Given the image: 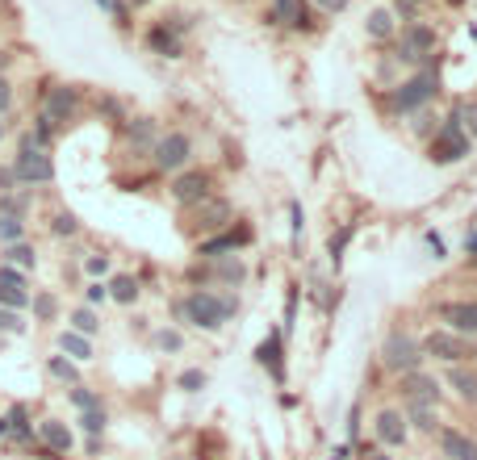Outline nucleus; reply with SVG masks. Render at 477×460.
<instances>
[{"instance_id":"nucleus-1","label":"nucleus","mask_w":477,"mask_h":460,"mask_svg":"<svg viewBox=\"0 0 477 460\" xmlns=\"http://www.w3.org/2000/svg\"><path fill=\"white\" fill-rule=\"evenodd\" d=\"M234 310H239L234 297H226V293H209V289H193L189 297H181V302L172 305V314L181 318V323H193V327H201V331L222 327Z\"/></svg>"},{"instance_id":"nucleus-2","label":"nucleus","mask_w":477,"mask_h":460,"mask_svg":"<svg viewBox=\"0 0 477 460\" xmlns=\"http://www.w3.org/2000/svg\"><path fill=\"white\" fill-rule=\"evenodd\" d=\"M9 172H13V181L22 184V189H38V184L55 181V159H50V151L34 146L30 130H25L22 138H17V155H13Z\"/></svg>"},{"instance_id":"nucleus-3","label":"nucleus","mask_w":477,"mask_h":460,"mask_svg":"<svg viewBox=\"0 0 477 460\" xmlns=\"http://www.w3.org/2000/svg\"><path fill=\"white\" fill-rule=\"evenodd\" d=\"M436 93H440V75H436V67H419L411 80H402V84L390 93V110L393 113H419L436 101Z\"/></svg>"},{"instance_id":"nucleus-4","label":"nucleus","mask_w":477,"mask_h":460,"mask_svg":"<svg viewBox=\"0 0 477 460\" xmlns=\"http://www.w3.org/2000/svg\"><path fill=\"white\" fill-rule=\"evenodd\" d=\"M80 110H84L80 88H75V84H50L47 93H42V110H38V118L59 134V130H67V126L80 118Z\"/></svg>"},{"instance_id":"nucleus-5","label":"nucleus","mask_w":477,"mask_h":460,"mask_svg":"<svg viewBox=\"0 0 477 460\" xmlns=\"http://www.w3.org/2000/svg\"><path fill=\"white\" fill-rule=\"evenodd\" d=\"M469 146H473V138H469L465 126H461V113H448L444 126L436 130V138H431L428 159L431 164H461V159L469 155Z\"/></svg>"},{"instance_id":"nucleus-6","label":"nucleus","mask_w":477,"mask_h":460,"mask_svg":"<svg viewBox=\"0 0 477 460\" xmlns=\"http://www.w3.org/2000/svg\"><path fill=\"white\" fill-rule=\"evenodd\" d=\"M189 17H181V13H172V17H163V22H155L143 34V42H147V50L151 55H163V59H181L184 55V30H189Z\"/></svg>"},{"instance_id":"nucleus-7","label":"nucleus","mask_w":477,"mask_h":460,"mask_svg":"<svg viewBox=\"0 0 477 460\" xmlns=\"http://www.w3.org/2000/svg\"><path fill=\"white\" fill-rule=\"evenodd\" d=\"M419 360H423V348H419L415 335H406V331H390L385 343H381V364L390 368V373H415Z\"/></svg>"},{"instance_id":"nucleus-8","label":"nucleus","mask_w":477,"mask_h":460,"mask_svg":"<svg viewBox=\"0 0 477 460\" xmlns=\"http://www.w3.org/2000/svg\"><path fill=\"white\" fill-rule=\"evenodd\" d=\"M189 159H193V138L184 130L163 134V138H155V146H151V164H155L159 172H184Z\"/></svg>"},{"instance_id":"nucleus-9","label":"nucleus","mask_w":477,"mask_h":460,"mask_svg":"<svg viewBox=\"0 0 477 460\" xmlns=\"http://www.w3.org/2000/svg\"><path fill=\"white\" fill-rule=\"evenodd\" d=\"M168 189H172V201H176V206L193 209V206H201L206 197H214V176H209L206 168H184V172H176V181H172Z\"/></svg>"},{"instance_id":"nucleus-10","label":"nucleus","mask_w":477,"mask_h":460,"mask_svg":"<svg viewBox=\"0 0 477 460\" xmlns=\"http://www.w3.org/2000/svg\"><path fill=\"white\" fill-rule=\"evenodd\" d=\"M393 50H398V59H402V63H423L431 50H436V30H431V25L411 22L402 30V38L393 42Z\"/></svg>"},{"instance_id":"nucleus-11","label":"nucleus","mask_w":477,"mask_h":460,"mask_svg":"<svg viewBox=\"0 0 477 460\" xmlns=\"http://www.w3.org/2000/svg\"><path fill=\"white\" fill-rule=\"evenodd\" d=\"M34 439H38V448H47L55 460L72 456V448H75L72 427L63 423V419H42V423L34 427Z\"/></svg>"},{"instance_id":"nucleus-12","label":"nucleus","mask_w":477,"mask_h":460,"mask_svg":"<svg viewBox=\"0 0 477 460\" xmlns=\"http://www.w3.org/2000/svg\"><path fill=\"white\" fill-rule=\"evenodd\" d=\"M30 297H34V289H30V277L25 272H17V268L0 264V305L4 310H30Z\"/></svg>"},{"instance_id":"nucleus-13","label":"nucleus","mask_w":477,"mask_h":460,"mask_svg":"<svg viewBox=\"0 0 477 460\" xmlns=\"http://www.w3.org/2000/svg\"><path fill=\"white\" fill-rule=\"evenodd\" d=\"M398 389H402V398H411V406H440L444 389L440 381L431 373H402V381H398Z\"/></svg>"},{"instance_id":"nucleus-14","label":"nucleus","mask_w":477,"mask_h":460,"mask_svg":"<svg viewBox=\"0 0 477 460\" xmlns=\"http://www.w3.org/2000/svg\"><path fill=\"white\" fill-rule=\"evenodd\" d=\"M231 201H222V197H206L201 206H193V218L184 222V230H222V226H231Z\"/></svg>"},{"instance_id":"nucleus-15","label":"nucleus","mask_w":477,"mask_h":460,"mask_svg":"<svg viewBox=\"0 0 477 460\" xmlns=\"http://www.w3.org/2000/svg\"><path fill=\"white\" fill-rule=\"evenodd\" d=\"M419 348H423V356H431V360H440V364H453V360H465L469 356V340H461L453 331H431Z\"/></svg>"},{"instance_id":"nucleus-16","label":"nucleus","mask_w":477,"mask_h":460,"mask_svg":"<svg viewBox=\"0 0 477 460\" xmlns=\"http://www.w3.org/2000/svg\"><path fill=\"white\" fill-rule=\"evenodd\" d=\"M252 243V230L247 226H234L226 230V234H214V239H206L197 252H201V260H226L231 252H239V247H247Z\"/></svg>"},{"instance_id":"nucleus-17","label":"nucleus","mask_w":477,"mask_h":460,"mask_svg":"<svg viewBox=\"0 0 477 460\" xmlns=\"http://www.w3.org/2000/svg\"><path fill=\"white\" fill-rule=\"evenodd\" d=\"M444 323L453 331V335H461V340H473L477 335V302H448L444 305Z\"/></svg>"},{"instance_id":"nucleus-18","label":"nucleus","mask_w":477,"mask_h":460,"mask_svg":"<svg viewBox=\"0 0 477 460\" xmlns=\"http://www.w3.org/2000/svg\"><path fill=\"white\" fill-rule=\"evenodd\" d=\"M377 439L385 444V448H402L406 444V419L398 411H377Z\"/></svg>"},{"instance_id":"nucleus-19","label":"nucleus","mask_w":477,"mask_h":460,"mask_svg":"<svg viewBox=\"0 0 477 460\" xmlns=\"http://www.w3.org/2000/svg\"><path fill=\"white\" fill-rule=\"evenodd\" d=\"M0 264H9V268H17V272H34L38 268V252H34V243L30 239H22V243H9V247H0Z\"/></svg>"},{"instance_id":"nucleus-20","label":"nucleus","mask_w":477,"mask_h":460,"mask_svg":"<svg viewBox=\"0 0 477 460\" xmlns=\"http://www.w3.org/2000/svg\"><path fill=\"white\" fill-rule=\"evenodd\" d=\"M4 423H9L13 444H34V423H30V406L25 402H13L9 411H4Z\"/></svg>"},{"instance_id":"nucleus-21","label":"nucleus","mask_w":477,"mask_h":460,"mask_svg":"<svg viewBox=\"0 0 477 460\" xmlns=\"http://www.w3.org/2000/svg\"><path fill=\"white\" fill-rule=\"evenodd\" d=\"M448 389H453L461 402L477 406V373L473 368H461V364H448Z\"/></svg>"},{"instance_id":"nucleus-22","label":"nucleus","mask_w":477,"mask_h":460,"mask_svg":"<svg viewBox=\"0 0 477 460\" xmlns=\"http://www.w3.org/2000/svg\"><path fill=\"white\" fill-rule=\"evenodd\" d=\"M365 34L373 38V42H393V34H398V17H393V9H373L368 13Z\"/></svg>"},{"instance_id":"nucleus-23","label":"nucleus","mask_w":477,"mask_h":460,"mask_svg":"<svg viewBox=\"0 0 477 460\" xmlns=\"http://www.w3.org/2000/svg\"><path fill=\"white\" fill-rule=\"evenodd\" d=\"M105 293H110L118 305H135L143 289H138V277H130V272H113L110 285H105Z\"/></svg>"},{"instance_id":"nucleus-24","label":"nucleus","mask_w":477,"mask_h":460,"mask_svg":"<svg viewBox=\"0 0 477 460\" xmlns=\"http://www.w3.org/2000/svg\"><path fill=\"white\" fill-rule=\"evenodd\" d=\"M59 356H67L72 364H88L93 360V340L75 335V331H59Z\"/></svg>"},{"instance_id":"nucleus-25","label":"nucleus","mask_w":477,"mask_h":460,"mask_svg":"<svg viewBox=\"0 0 477 460\" xmlns=\"http://www.w3.org/2000/svg\"><path fill=\"white\" fill-rule=\"evenodd\" d=\"M256 360L264 364V368H269L277 381H285V368H281V331H272L269 340L260 343V348H256Z\"/></svg>"},{"instance_id":"nucleus-26","label":"nucleus","mask_w":477,"mask_h":460,"mask_svg":"<svg viewBox=\"0 0 477 460\" xmlns=\"http://www.w3.org/2000/svg\"><path fill=\"white\" fill-rule=\"evenodd\" d=\"M440 439H444V452L453 460H477V444L465 431H453V427H448V431H440Z\"/></svg>"},{"instance_id":"nucleus-27","label":"nucleus","mask_w":477,"mask_h":460,"mask_svg":"<svg viewBox=\"0 0 477 460\" xmlns=\"http://www.w3.org/2000/svg\"><path fill=\"white\" fill-rule=\"evenodd\" d=\"M34 209V197L30 189H13V193H0V214H13V218H30Z\"/></svg>"},{"instance_id":"nucleus-28","label":"nucleus","mask_w":477,"mask_h":460,"mask_svg":"<svg viewBox=\"0 0 477 460\" xmlns=\"http://www.w3.org/2000/svg\"><path fill=\"white\" fill-rule=\"evenodd\" d=\"M47 376L59 381V385H80V368L67 356H47Z\"/></svg>"},{"instance_id":"nucleus-29","label":"nucleus","mask_w":477,"mask_h":460,"mask_svg":"<svg viewBox=\"0 0 477 460\" xmlns=\"http://www.w3.org/2000/svg\"><path fill=\"white\" fill-rule=\"evenodd\" d=\"M67 323H72L67 331L84 335V340H93V335L101 331V318H97V310H93V305H80V310H72V318H67Z\"/></svg>"},{"instance_id":"nucleus-30","label":"nucleus","mask_w":477,"mask_h":460,"mask_svg":"<svg viewBox=\"0 0 477 460\" xmlns=\"http://www.w3.org/2000/svg\"><path fill=\"white\" fill-rule=\"evenodd\" d=\"M122 126L135 146H155V121L151 118H130V121H122Z\"/></svg>"},{"instance_id":"nucleus-31","label":"nucleus","mask_w":477,"mask_h":460,"mask_svg":"<svg viewBox=\"0 0 477 460\" xmlns=\"http://www.w3.org/2000/svg\"><path fill=\"white\" fill-rule=\"evenodd\" d=\"M50 234H55V239H75V234H80V218H75L72 209L50 214Z\"/></svg>"},{"instance_id":"nucleus-32","label":"nucleus","mask_w":477,"mask_h":460,"mask_svg":"<svg viewBox=\"0 0 477 460\" xmlns=\"http://www.w3.org/2000/svg\"><path fill=\"white\" fill-rule=\"evenodd\" d=\"M209 272H214V280H222V285H239V280H243V264H239V260H209Z\"/></svg>"},{"instance_id":"nucleus-33","label":"nucleus","mask_w":477,"mask_h":460,"mask_svg":"<svg viewBox=\"0 0 477 460\" xmlns=\"http://www.w3.org/2000/svg\"><path fill=\"white\" fill-rule=\"evenodd\" d=\"M30 310H34V318H38V323H50V318L59 314V302H55V293L38 289L34 297H30Z\"/></svg>"},{"instance_id":"nucleus-34","label":"nucleus","mask_w":477,"mask_h":460,"mask_svg":"<svg viewBox=\"0 0 477 460\" xmlns=\"http://www.w3.org/2000/svg\"><path fill=\"white\" fill-rule=\"evenodd\" d=\"M402 419L411 427H419V431H428V436H431V431H440V423H436V406H411Z\"/></svg>"},{"instance_id":"nucleus-35","label":"nucleus","mask_w":477,"mask_h":460,"mask_svg":"<svg viewBox=\"0 0 477 460\" xmlns=\"http://www.w3.org/2000/svg\"><path fill=\"white\" fill-rule=\"evenodd\" d=\"M25 239V218H13V214H0V247Z\"/></svg>"},{"instance_id":"nucleus-36","label":"nucleus","mask_w":477,"mask_h":460,"mask_svg":"<svg viewBox=\"0 0 477 460\" xmlns=\"http://www.w3.org/2000/svg\"><path fill=\"white\" fill-rule=\"evenodd\" d=\"M30 331V323H25L22 310H4L0 305V335H25Z\"/></svg>"},{"instance_id":"nucleus-37","label":"nucleus","mask_w":477,"mask_h":460,"mask_svg":"<svg viewBox=\"0 0 477 460\" xmlns=\"http://www.w3.org/2000/svg\"><path fill=\"white\" fill-rule=\"evenodd\" d=\"M352 234H356V226H352V222H348V226H340V230H335V234H331V243H327L331 264H340V260H343V247L352 243Z\"/></svg>"},{"instance_id":"nucleus-38","label":"nucleus","mask_w":477,"mask_h":460,"mask_svg":"<svg viewBox=\"0 0 477 460\" xmlns=\"http://www.w3.org/2000/svg\"><path fill=\"white\" fill-rule=\"evenodd\" d=\"M84 272H88V277H93V280L110 277V272H113V260H110V255H105V252H93V255H84Z\"/></svg>"},{"instance_id":"nucleus-39","label":"nucleus","mask_w":477,"mask_h":460,"mask_svg":"<svg viewBox=\"0 0 477 460\" xmlns=\"http://www.w3.org/2000/svg\"><path fill=\"white\" fill-rule=\"evenodd\" d=\"M67 398H72L75 411H97V406H101V398L88 385H72V389H67Z\"/></svg>"},{"instance_id":"nucleus-40","label":"nucleus","mask_w":477,"mask_h":460,"mask_svg":"<svg viewBox=\"0 0 477 460\" xmlns=\"http://www.w3.org/2000/svg\"><path fill=\"white\" fill-rule=\"evenodd\" d=\"M105 423H110V419H105V411H101V406H97V411H80V427H84L93 439L105 431Z\"/></svg>"},{"instance_id":"nucleus-41","label":"nucleus","mask_w":477,"mask_h":460,"mask_svg":"<svg viewBox=\"0 0 477 460\" xmlns=\"http://www.w3.org/2000/svg\"><path fill=\"white\" fill-rule=\"evenodd\" d=\"M176 385H181L184 394H197V389H206V373H201V368H189V373L176 376Z\"/></svg>"},{"instance_id":"nucleus-42","label":"nucleus","mask_w":477,"mask_h":460,"mask_svg":"<svg viewBox=\"0 0 477 460\" xmlns=\"http://www.w3.org/2000/svg\"><path fill=\"white\" fill-rule=\"evenodd\" d=\"M97 110L105 113V118H110L113 126H122V121H126V110H122V101H113V97H101V101H97Z\"/></svg>"},{"instance_id":"nucleus-43","label":"nucleus","mask_w":477,"mask_h":460,"mask_svg":"<svg viewBox=\"0 0 477 460\" xmlns=\"http://www.w3.org/2000/svg\"><path fill=\"white\" fill-rule=\"evenodd\" d=\"M411 118H415V121H411V130H415V134H423V138H431V134H436V118H431L428 110L411 113Z\"/></svg>"},{"instance_id":"nucleus-44","label":"nucleus","mask_w":477,"mask_h":460,"mask_svg":"<svg viewBox=\"0 0 477 460\" xmlns=\"http://www.w3.org/2000/svg\"><path fill=\"white\" fill-rule=\"evenodd\" d=\"M461 126H465V134L469 138H477V101H469V105H461Z\"/></svg>"},{"instance_id":"nucleus-45","label":"nucleus","mask_w":477,"mask_h":460,"mask_svg":"<svg viewBox=\"0 0 477 460\" xmlns=\"http://www.w3.org/2000/svg\"><path fill=\"white\" fill-rule=\"evenodd\" d=\"M13 101H17V93H13V80H9V75H0V118L13 110Z\"/></svg>"},{"instance_id":"nucleus-46","label":"nucleus","mask_w":477,"mask_h":460,"mask_svg":"<svg viewBox=\"0 0 477 460\" xmlns=\"http://www.w3.org/2000/svg\"><path fill=\"white\" fill-rule=\"evenodd\" d=\"M155 348H163V351H181V348H184V340L176 335V331H155Z\"/></svg>"},{"instance_id":"nucleus-47","label":"nucleus","mask_w":477,"mask_h":460,"mask_svg":"<svg viewBox=\"0 0 477 460\" xmlns=\"http://www.w3.org/2000/svg\"><path fill=\"white\" fill-rule=\"evenodd\" d=\"M84 297H88V305H101V302H105V297H110V293H105V280H93Z\"/></svg>"},{"instance_id":"nucleus-48","label":"nucleus","mask_w":477,"mask_h":460,"mask_svg":"<svg viewBox=\"0 0 477 460\" xmlns=\"http://www.w3.org/2000/svg\"><path fill=\"white\" fill-rule=\"evenodd\" d=\"M314 4H318L322 13H343L348 4H352V0H314Z\"/></svg>"},{"instance_id":"nucleus-49","label":"nucleus","mask_w":477,"mask_h":460,"mask_svg":"<svg viewBox=\"0 0 477 460\" xmlns=\"http://www.w3.org/2000/svg\"><path fill=\"white\" fill-rule=\"evenodd\" d=\"M289 218H294V239H302V206H289Z\"/></svg>"},{"instance_id":"nucleus-50","label":"nucleus","mask_w":477,"mask_h":460,"mask_svg":"<svg viewBox=\"0 0 477 460\" xmlns=\"http://www.w3.org/2000/svg\"><path fill=\"white\" fill-rule=\"evenodd\" d=\"M9 63H13V50H0V75L9 72Z\"/></svg>"},{"instance_id":"nucleus-51","label":"nucleus","mask_w":477,"mask_h":460,"mask_svg":"<svg viewBox=\"0 0 477 460\" xmlns=\"http://www.w3.org/2000/svg\"><path fill=\"white\" fill-rule=\"evenodd\" d=\"M465 252H469V260L477 264V234H469V243H465Z\"/></svg>"},{"instance_id":"nucleus-52","label":"nucleus","mask_w":477,"mask_h":460,"mask_svg":"<svg viewBox=\"0 0 477 460\" xmlns=\"http://www.w3.org/2000/svg\"><path fill=\"white\" fill-rule=\"evenodd\" d=\"M0 439H9V423H4V414H0Z\"/></svg>"},{"instance_id":"nucleus-53","label":"nucleus","mask_w":477,"mask_h":460,"mask_svg":"<svg viewBox=\"0 0 477 460\" xmlns=\"http://www.w3.org/2000/svg\"><path fill=\"white\" fill-rule=\"evenodd\" d=\"M4 134H9V126H4V118H0V143H4Z\"/></svg>"},{"instance_id":"nucleus-54","label":"nucleus","mask_w":477,"mask_h":460,"mask_svg":"<svg viewBox=\"0 0 477 460\" xmlns=\"http://www.w3.org/2000/svg\"><path fill=\"white\" fill-rule=\"evenodd\" d=\"M126 4H151V0H126Z\"/></svg>"},{"instance_id":"nucleus-55","label":"nucleus","mask_w":477,"mask_h":460,"mask_svg":"<svg viewBox=\"0 0 477 460\" xmlns=\"http://www.w3.org/2000/svg\"><path fill=\"white\" fill-rule=\"evenodd\" d=\"M411 4H415V9H419V4H428V0H411Z\"/></svg>"},{"instance_id":"nucleus-56","label":"nucleus","mask_w":477,"mask_h":460,"mask_svg":"<svg viewBox=\"0 0 477 460\" xmlns=\"http://www.w3.org/2000/svg\"><path fill=\"white\" fill-rule=\"evenodd\" d=\"M448 4H461V0H448Z\"/></svg>"},{"instance_id":"nucleus-57","label":"nucleus","mask_w":477,"mask_h":460,"mask_svg":"<svg viewBox=\"0 0 477 460\" xmlns=\"http://www.w3.org/2000/svg\"><path fill=\"white\" fill-rule=\"evenodd\" d=\"M377 460H390V456H377Z\"/></svg>"},{"instance_id":"nucleus-58","label":"nucleus","mask_w":477,"mask_h":460,"mask_svg":"<svg viewBox=\"0 0 477 460\" xmlns=\"http://www.w3.org/2000/svg\"><path fill=\"white\" fill-rule=\"evenodd\" d=\"M0 9H4V0H0Z\"/></svg>"}]
</instances>
